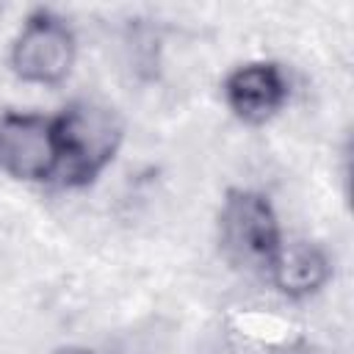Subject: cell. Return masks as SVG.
Wrapping results in <instances>:
<instances>
[{"mask_svg": "<svg viewBox=\"0 0 354 354\" xmlns=\"http://www.w3.org/2000/svg\"><path fill=\"white\" fill-rule=\"evenodd\" d=\"M58 136V174L64 188H83L94 183L116 158L124 141L122 116L97 100H75L55 116Z\"/></svg>", "mask_w": 354, "mask_h": 354, "instance_id": "obj_1", "label": "cell"}, {"mask_svg": "<svg viewBox=\"0 0 354 354\" xmlns=\"http://www.w3.org/2000/svg\"><path fill=\"white\" fill-rule=\"evenodd\" d=\"M77 58V39L69 22L50 11L36 8L22 22L11 44V69L22 83L58 86L69 77Z\"/></svg>", "mask_w": 354, "mask_h": 354, "instance_id": "obj_2", "label": "cell"}, {"mask_svg": "<svg viewBox=\"0 0 354 354\" xmlns=\"http://www.w3.org/2000/svg\"><path fill=\"white\" fill-rule=\"evenodd\" d=\"M218 232L221 246L232 260L263 271H268L271 260L285 243L271 202L252 188L227 191L218 213Z\"/></svg>", "mask_w": 354, "mask_h": 354, "instance_id": "obj_3", "label": "cell"}, {"mask_svg": "<svg viewBox=\"0 0 354 354\" xmlns=\"http://www.w3.org/2000/svg\"><path fill=\"white\" fill-rule=\"evenodd\" d=\"M0 171L22 183H55V119L33 111L0 113Z\"/></svg>", "mask_w": 354, "mask_h": 354, "instance_id": "obj_4", "label": "cell"}, {"mask_svg": "<svg viewBox=\"0 0 354 354\" xmlns=\"http://www.w3.org/2000/svg\"><path fill=\"white\" fill-rule=\"evenodd\" d=\"M221 94L235 119H241L243 124H266L285 108L290 83L279 64L252 61L235 66L227 75Z\"/></svg>", "mask_w": 354, "mask_h": 354, "instance_id": "obj_5", "label": "cell"}, {"mask_svg": "<svg viewBox=\"0 0 354 354\" xmlns=\"http://www.w3.org/2000/svg\"><path fill=\"white\" fill-rule=\"evenodd\" d=\"M268 279L288 299H304L318 293L332 277L329 254L310 241H285L268 266Z\"/></svg>", "mask_w": 354, "mask_h": 354, "instance_id": "obj_6", "label": "cell"}, {"mask_svg": "<svg viewBox=\"0 0 354 354\" xmlns=\"http://www.w3.org/2000/svg\"><path fill=\"white\" fill-rule=\"evenodd\" d=\"M55 354H94L91 348H83V346H66V348H58Z\"/></svg>", "mask_w": 354, "mask_h": 354, "instance_id": "obj_7", "label": "cell"}]
</instances>
